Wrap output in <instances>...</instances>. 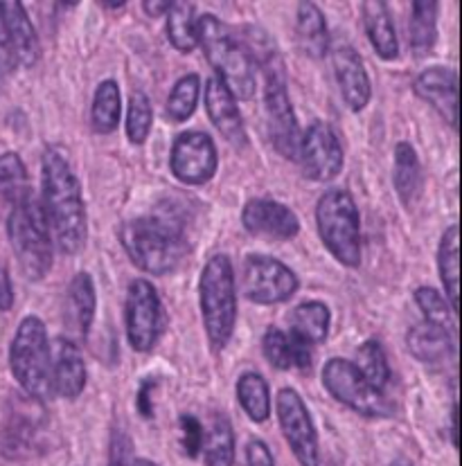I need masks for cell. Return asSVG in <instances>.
<instances>
[{
    "mask_svg": "<svg viewBox=\"0 0 462 466\" xmlns=\"http://www.w3.org/2000/svg\"><path fill=\"white\" fill-rule=\"evenodd\" d=\"M43 210L55 235L56 246L66 255L82 253L88 239V217L82 185L61 149L50 147L41 158Z\"/></svg>",
    "mask_w": 462,
    "mask_h": 466,
    "instance_id": "6da1fadb",
    "label": "cell"
},
{
    "mask_svg": "<svg viewBox=\"0 0 462 466\" xmlns=\"http://www.w3.org/2000/svg\"><path fill=\"white\" fill-rule=\"evenodd\" d=\"M120 244L128 259L149 275H168L180 266L190 253L185 221L176 208L138 217L120 228Z\"/></svg>",
    "mask_w": 462,
    "mask_h": 466,
    "instance_id": "7a4b0ae2",
    "label": "cell"
},
{
    "mask_svg": "<svg viewBox=\"0 0 462 466\" xmlns=\"http://www.w3.org/2000/svg\"><path fill=\"white\" fill-rule=\"evenodd\" d=\"M199 46L206 52V59L219 79L235 99H252L257 88L255 64L246 55L244 46L235 32L219 21L214 14L199 16Z\"/></svg>",
    "mask_w": 462,
    "mask_h": 466,
    "instance_id": "3957f363",
    "label": "cell"
},
{
    "mask_svg": "<svg viewBox=\"0 0 462 466\" xmlns=\"http://www.w3.org/2000/svg\"><path fill=\"white\" fill-rule=\"evenodd\" d=\"M199 307L208 342L214 351H221L231 342L237 322L235 270L226 255H214L203 266L199 278Z\"/></svg>",
    "mask_w": 462,
    "mask_h": 466,
    "instance_id": "277c9868",
    "label": "cell"
},
{
    "mask_svg": "<svg viewBox=\"0 0 462 466\" xmlns=\"http://www.w3.org/2000/svg\"><path fill=\"white\" fill-rule=\"evenodd\" d=\"M7 237L23 275L43 279L52 268V230L41 198L30 192L9 210Z\"/></svg>",
    "mask_w": 462,
    "mask_h": 466,
    "instance_id": "5b68a950",
    "label": "cell"
},
{
    "mask_svg": "<svg viewBox=\"0 0 462 466\" xmlns=\"http://www.w3.org/2000/svg\"><path fill=\"white\" fill-rule=\"evenodd\" d=\"M9 368L26 397L46 401L52 394V350L46 322L26 316L9 345Z\"/></svg>",
    "mask_w": 462,
    "mask_h": 466,
    "instance_id": "8992f818",
    "label": "cell"
},
{
    "mask_svg": "<svg viewBox=\"0 0 462 466\" xmlns=\"http://www.w3.org/2000/svg\"><path fill=\"white\" fill-rule=\"evenodd\" d=\"M316 226L323 244L345 268L361 266V218L347 189H330L316 206Z\"/></svg>",
    "mask_w": 462,
    "mask_h": 466,
    "instance_id": "52a82bcc",
    "label": "cell"
},
{
    "mask_svg": "<svg viewBox=\"0 0 462 466\" xmlns=\"http://www.w3.org/2000/svg\"><path fill=\"white\" fill-rule=\"evenodd\" d=\"M262 70H264V111L271 145L275 147L280 156L295 160L298 158L303 131H300L292 97H289L282 56L278 55L271 61H266Z\"/></svg>",
    "mask_w": 462,
    "mask_h": 466,
    "instance_id": "ba28073f",
    "label": "cell"
},
{
    "mask_svg": "<svg viewBox=\"0 0 462 466\" xmlns=\"http://www.w3.org/2000/svg\"><path fill=\"white\" fill-rule=\"evenodd\" d=\"M323 385L327 392L336 399L338 403L347 406L350 410L359 412L364 417H390L393 406L384 392L375 390L373 385L365 381L354 365L345 359H330L323 365Z\"/></svg>",
    "mask_w": 462,
    "mask_h": 466,
    "instance_id": "9c48e42d",
    "label": "cell"
},
{
    "mask_svg": "<svg viewBox=\"0 0 462 466\" xmlns=\"http://www.w3.org/2000/svg\"><path fill=\"white\" fill-rule=\"evenodd\" d=\"M127 340L133 351L147 354L156 347L165 329V311L159 291L149 279H133L125 299Z\"/></svg>",
    "mask_w": 462,
    "mask_h": 466,
    "instance_id": "30bf717a",
    "label": "cell"
},
{
    "mask_svg": "<svg viewBox=\"0 0 462 466\" xmlns=\"http://www.w3.org/2000/svg\"><path fill=\"white\" fill-rule=\"evenodd\" d=\"M300 282L284 261L271 255H249L244 259V282L241 293L252 304L271 307L292 299L298 293Z\"/></svg>",
    "mask_w": 462,
    "mask_h": 466,
    "instance_id": "8fae6325",
    "label": "cell"
},
{
    "mask_svg": "<svg viewBox=\"0 0 462 466\" xmlns=\"http://www.w3.org/2000/svg\"><path fill=\"white\" fill-rule=\"evenodd\" d=\"M275 410L282 435L300 466H321V446L304 399L293 388H282L275 397Z\"/></svg>",
    "mask_w": 462,
    "mask_h": 466,
    "instance_id": "7c38bea8",
    "label": "cell"
},
{
    "mask_svg": "<svg viewBox=\"0 0 462 466\" xmlns=\"http://www.w3.org/2000/svg\"><path fill=\"white\" fill-rule=\"evenodd\" d=\"M300 169L313 183H330L343 171V147L338 136L327 122H313L300 140L298 158Z\"/></svg>",
    "mask_w": 462,
    "mask_h": 466,
    "instance_id": "4fadbf2b",
    "label": "cell"
},
{
    "mask_svg": "<svg viewBox=\"0 0 462 466\" xmlns=\"http://www.w3.org/2000/svg\"><path fill=\"white\" fill-rule=\"evenodd\" d=\"M219 167V154L212 137L203 131H185L171 145L169 169L185 185H206Z\"/></svg>",
    "mask_w": 462,
    "mask_h": 466,
    "instance_id": "5bb4252c",
    "label": "cell"
},
{
    "mask_svg": "<svg viewBox=\"0 0 462 466\" xmlns=\"http://www.w3.org/2000/svg\"><path fill=\"white\" fill-rule=\"evenodd\" d=\"M46 428L41 401L26 397L7 412L0 437V451L7 460H27L41 451V432Z\"/></svg>",
    "mask_w": 462,
    "mask_h": 466,
    "instance_id": "9a60e30c",
    "label": "cell"
},
{
    "mask_svg": "<svg viewBox=\"0 0 462 466\" xmlns=\"http://www.w3.org/2000/svg\"><path fill=\"white\" fill-rule=\"evenodd\" d=\"M241 226L252 237L269 241H289L300 232L295 212L273 198H251L241 210Z\"/></svg>",
    "mask_w": 462,
    "mask_h": 466,
    "instance_id": "2e32d148",
    "label": "cell"
},
{
    "mask_svg": "<svg viewBox=\"0 0 462 466\" xmlns=\"http://www.w3.org/2000/svg\"><path fill=\"white\" fill-rule=\"evenodd\" d=\"M0 21H3L5 52L9 59L21 64L23 68H32L39 61L41 46L26 7L18 0L0 3Z\"/></svg>",
    "mask_w": 462,
    "mask_h": 466,
    "instance_id": "e0dca14e",
    "label": "cell"
},
{
    "mask_svg": "<svg viewBox=\"0 0 462 466\" xmlns=\"http://www.w3.org/2000/svg\"><path fill=\"white\" fill-rule=\"evenodd\" d=\"M416 95L451 128H458V75L456 70L445 68V66H433V68L422 70L413 82Z\"/></svg>",
    "mask_w": 462,
    "mask_h": 466,
    "instance_id": "ac0fdd59",
    "label": "cell"
},
{
    "mask_svg": "<svg viewBox=\"0 0 462 466\" xmlns=\"http://www.w3.org/2000/svg\"><path fill=\"white\" fill-rule=\"evenodd\" d=\"M332 66L347 108L354 113L364 111L373 97V84L359 52L350 46L336 47L332 55Z\"/></svg>",
    "mask_w": 462,
    "mask_h": 466,
    "instance_id": "d6986e66",
    "label": "cell"
},
{
    "mask_svg": "<svg viewBox=\"0 0 462 466\" xmlns=\"http://www.w3.org/2000/svg\"><path fill=\"white\" fill-rule=\"evenodd\" d=\"M206 111L210 122L226 137L231 145L246 147L249 136H246L244 120H241L240 106L231 90L226 88L217 77H210L206 84Z\"/></svg>",
    "mask_w": 462,
    "mask_h": 466,
    "instance_id": "ffe728a7",
    "label": "cell"
},
{
    "mask_svg": "<svg viewBox=\"0 0 462 466\" xmlns=\"http://www.w3.org/2000/svg\"><path fill=\"white\" fill-rule=\"evenodd\" d=\"M86 388V365L82 351L70 339H56L52 354V392L64 399H77Z\"/></svg>",
    "mask_w": 462,
    "mask_h": 466,
    "instance_id": "44dd1931",
    "label": "cell"
},
{
    "mask_svg": "<svg viewBox=\"0 0 462 466\" xmlns=\"http://www.w3.org/2000/svg\"><path fill=\"white\" fill-rule=\"evenodd\" d=\"M393 185L397 192L399 201L406 210H411L422 197L424 189V174L416 147L411 142H397L395 147L393 160Z\"/></svg>",
    "mask_w": 462,
    "mask_h": 466,
    "instance_id": "7402d4cb",
    "label": "cell"
},
{
    "mask_svg": "<svg viewBox=\"0 0 462 466\" xmlns=\"http://www.w3.org/2000/svg\"><path fill=\"white\" fill-rule=\"evenodd\" d=\"M406 345L411 354L416 356L420 363L437 365L445 363L447 359L454 356V340L447 327L433 325V322H417L411 327L406 336Z\"/></svg>",
    "mask_w": 462,
    "mask_h": 466,
    "instance_id": "603a6c76",
    "label": "cell"
},
{
    "mask_svg": "<svg viewBox=\"0 0 462 466\" xmlns=\"http://www.w3.org/2000/svg\"><path fill=\"white\" fill-rule=\"evenodd\" d=\"M364 23L368 39L373 43L379 59L395 61L399 55V39L395 32L393 12L384 0H368L364 3Z\"/></svg>",
    "mask_w": 462,
    "mask_h": 466,
    "instance_id": "cb8c5ba5",
    "label": "cell"
},
{
    "mask_svg": "<svg viewBox=\"0 0 462 466\" xmlns=\"http://www.w3.org/2000/svg\"><path fill=\"white\" fill-rule=\"evenodd\" d=\"M262 350L275 370H309L312 365V347L278 327H271L266 331Z\"/></svg>",
    "mask_w": 462,
    "mask_h": 466,
    "instance_id": "d4e9b609",
    "label": "cell"
},
{
    "mask_svg": "<svg viewBox=\"0 0 462 466\" xmlns=\"http://www.w3.org/2000/svg\"><path fill=\"white\" fill-rule=\"evenodd\" d=\"M332 325V311L325 302L318 299H307V302L298 304L292 313H289V334L303 340L304 345H321L325 342L330 334Z\"/></svg>",
    "mask_w": 462,
    "mask_h": 466,
    "instance_id": "484cf974",
    "label": "cell"
},
{
    "mask_svg": "<svg viewBox=\"0 0 462 466\" xmlns=\"http://www.w3.org/2000/svg\"><path fill=\"white\" fill-rule=\"evenodd\" d=\"M437 273L445 284L447 302L451 311H458V289H460V232L458 226H449L440 237L437 246Z\"/></svg>",
    "mask_w": 462,
    "mask_h": 466,
    "instance_id": "4316f807",
    "label": "cell"
},
{
    "mask_svg": "<svg viewBox=\"0 0 462 466\" xmlns=\"http://www.w3.org/2000/svg\"><path fill=\"white\" fill-rule=\"evenodd\" d=\"M295 32H298V41L303 46L304 55L312 56V59H323L327 55V50H330V32H327L325 16H323L318 5H298Z\"/></svg>",
    "mask_w": 462,
    "mask_h": 466,
    "instance_id": "83f0119b",
    "label": "cell"
},
{
    "mask_svg": "<svg viewBox=\"0 0 462 466\" xmlns=\"http://www.w3.org/2000/svg\"><path fill=\"white\" fill-rule=\"evenodd\" d=\"M68 311L70 322L77 327L79 334L88 336L95 320V311H98V291H95L93 278L88 273H84V270L70 279Z\"/></svg>",
    "mask_w": 462,
    "mask_h": 466,
    "instance_id": "f1b7e54d",
    "label": "cell"
},
{
    "mask_svg": "<svg viewBox=\"0 0 462 466\" xmlns=\"http://www.w3.org/2000/svg\"><path fill=\"white\" fill-rule=\"evenodd\" d=\"M122 116V93L120 86L113 79H104L102 84L95 88L93 106H90V125H93L95 133H108L116 131L120 127Z\"/></svg>",
    "mask_w": 462,
    "mask_h": 466,
    "instance_id": "f546056e",
    "label": "cell"
},
{
    "mask_svg": "<svg viewBox=\"0 0 462 466\" xmlns=\"http://www.w3.org/2000/svg\"><path fill=\"white\" fill-rule=\"evenodd\" d=\"M201 451L206 455V466H235V432L226 415L214 412L203 435Z\"/></svg>",
    "mask_w": 462,
    "mask_h": 466,
    "instance_id": "4dcf8cb0",
    "label": "cell"
},
{
    "mask_svg": "<svg viewBox=\"0 0 462 466\" xmlns=\"http://www.w3.org/2000/svg\"><path fill=\"white\" fill-rule=\"evenodd\" d=\"M437 12H440V5L433 3V0H416L411 5L408 36H411V47L416 52V56L431 55L433 46H436Z\"/></svg>",
    "mask_w": 462,
    "mask_h": 466,
    "instance_id": "1f68e13d",
    "label": "cell"
},
{
    "mask_svg": "<svg viewBox=\"0 0 462 466\" xmlns=\"http://www.w3.org/2000/svg\"><path fill=\"white\" fill-rule=\"evenodd\" d=\"M237 401L255 424H264L271 415L269 383L262 374L244 372L237 379Z\"/></svg>",
    "mask_w": 462,
    "mask_h": 466,
    "instance_id": "d6a6232c",
    "label": "cell"
},
{
    "mask_svg": "<svg viewBox=\"0 0 462 466\" xmlns=\"http://www.w3.org/2000/svg\"><path fill=\"white\" fill-rule=\"evenodd\" d=\"M168 36L171 46L183 55L199 46V18L192 3H171L168 12Z\"/></svg>",
    "mask_w": 462,
    "mask_h": 466,
    "instance_id": "836d02e7",
    "label": "cell"
},
{
    "mask_svg": "<svg viewBox=\"0 0 462 466\" xmlns=\"http://www.w3.org/2000/svg\"><path fill=\"white\" fill-rule=\"evenodd\" d=\"M356 372L365 379L375 390L384 392L390 383V365L388 356H385L384 347L377 339H368L361 342L359 350H356L354 363Z\"/></svg>",
    "mask_w": 462,
    "mask_h": 466,
    "instance_id": "e575fe53",
    "label": "cell"
},
{
    "mask_svg": "<svg viewBox=\"0 0 462 466\" xmlns=\"http://www.w3.org/2000/svg\"><path fill=\"white\" fill-rule=\"evenodd\" d=\"M30 189V178L21 156L12 151L0 156V206H9L12 210Z\"/></svg>",
    "mask_w": 462,
    "mask_h": 466,
    "instance_id": "d590c367",
    "label": "cell"
},
{
    "mask_svg": "<svg viewBox=\"0 0 462 466\" xmlns=\"http://www.w3.org/2000/svg\"><path fill=\"white\" fill-rule=\"evenodd\" d=\"M199 95H201V79L199 75L190 73L180 77L171 88L168 97V116L174 122H185L197 111Z\"/></svg>",
    "mask_w": 462,
    "mask_h": 466,
    "instance_id": "8d00e7d4",
    "label": "cell"
},
{
    "mask_svg": "<svg viewBox=\"0 0 462 466\" xmlns=\"http://www.w3.org/2000/svg\"><path fill=\"white\" fill-rule=\"evenodd\" d=\"M154 113H151V102L142 90H133L127 108V137L131 145H142L151 131Z\"/></svg>",
    "mask_w": 462,
    "mask_h": 466,
    "instance_id": "74e56055",
    "label": "cell"
},
{
    "mask_svg": "<svg viewBox=\"0 0 462 466\" xmlns=\"http://www.w3.org/2000/svg\"><path fill=\"white\" fill-rule=\"evenodd\" d=\"M416 302L417 309L422 311V316L426 318V322H433V325L447 327L451 322V311L449 302L442 296L437 289L433 287H420L416 291Z\"/></svg>",
    "mask_w": 462,
    "mask_h": 466,
    "instance_id": "f35d334b",
    "label": "cell"
},
{
    "mask_svg": "<svg viewBox=\"0 0 462 466\" xmlns=\"http://www.w3.org/2000/svg\"><path fill=\"white\" fill-rule=\"evenodd\" d=\"M203 435H206V428L201 426V421L192 415L180 417V444L188 458H197L203 449Z\"/></svg>",
    "mask_w": 462,
    "mask_h": 466,
    "instance_id": "ab89813d",
    "label": "cell"
},
{
    "mask_svg": "<svg viewBox=\"0 0 462 466\" xmlns=\"http://www.w3.org/2000/svg\"><path fill=\"white\" fill-rule=\"evenodd\" d=\"M133 449L131 440L122 431L113 432L111 441V460H108V466H133Z\"/></svg>",
    "mask_w": 462,
    "mask_h": 466,
    "instance_id": "60d3db41",
    "label": "cell"
},
{
    "mask_svg": "<svg viewBox=\"0 0 462 466\" xmlns=\"http://www.w3.org/2000/svg\"><path fill=\"white\" fill-rule=\"evenodd\" d=\"M154 390H156V381L154 379H145L138 388L136 394V408L145 420H151L154 417Z\"/></svg>",
    "mask_w": 462,
    "mask_h": 466,
    "instance_id": "b9f144b4",
    "label": "cell"
},
{
    "mask_svg": "<svg viewBox=\"0 0 462 466\" xmlns=\"http://www.w3.org/2000/svg\"><path fill=\"white\" fill-rule=\"evenodd\" d=\"M246 462L249 466H275L273 453L262 440H251L246 444Z\"/></svg>",
    "mask_w": 462,
    "mask_h": 466,
    "instance_id": "7bdbcfd3",
    "label": "cell"
},
{
    "mask_svg": "<svg viewBox=\"0 0 462 466\" xmlns=\"http://www.w3.org/2000/svg\"><path fill=\"white\" fill-rule=\"evenodd\" d=\"M14 307V287L7 266L0 261V311H9Z\"/></svg>",
    "mask_w": 462,
    "mask_h": 466,
    "instance_id": "ee69618b",
    "label": "cell"
},
{
    "mask_svg": "<svg viewBox=\"0 0 462 466\" xmlns=\"http://www.w3.org/2000/svg\"><path fill=\"white\" fill-rule=\"evenodd\" d=\"M142 7H145V12L149 14V16H160V14H168L171 3H154V0H147V3H142Z\"/></svg>",
    "mask_w": 462,
    "mask_h": 466,
    "instance_id": "f6af8a7d",
    "label": "cell"
},
{
    "mask_svg": "<svg viewBox=\"0 0 462 466\" xmlns=\"http://www.w3.org/2000/svg\"><path fill=\"white\" fill-rule=\"evenodd\" d=\"M451 444L454 449H458V406L456 403L451 408Z\"/></svg>",
    "mask_w": 462,
    "mask_h": 466,
    "instance_id": "bcb514c9",
    "label": "cell"
},
{
    "mask_svg": "<svg viewBox=\"0 0 462 466\" xmlns=\"http://www.w3.org/2000/svg\"><path fill=\"white\" fill-rule=\"evenodd\" d=\"M99 7H104V9H125L127 3H99Z\"/></svg>",
    "mask_w": 462,
    "mask_h": 466,
    "instance_id": "7dc6e473",
    "label": "cell"
},
{
    "mask_svg": "<svg viewBox=\"0 0 462 466\" xmlns=\"http://www.w3.org/2000/svg\"><path fill=\"white\" fill-rule=\"evenodd\" d=\"M133 466H159V464H154L151 460H145V458H136L133 460Z\"/></svg>",
    "mask_w": 462,
    "mask_h": 466,
    "instance_id": "c3c4849f",
    "label": "cell"
},
{
    "mask_svg": "<svg viewBox=\"0 0 462 466\" xmlns=\"http://www.w3.org/2000/svg\"><path fill=\"white\" fill-rule=\"evenodd\" d=\"M390 466H413V462H411V460H406V458H397L395 462H390Z\"/></svg>",
    "mask_w": 462,
    "mask_h": 466,
    "instance_id": "681fc988",
    "label": "cell"
},
{
    "mask_svg": "<svg viewBox=\"0 0 462 466\" xmlns=\"http://www.w3.org/2000/svg\"><path fill=\"white\" fill-rule=\"evenodd\" d=\"M0 50L5 52V35H3V21H0Z\"/></svg>",
    "mask_w": 462,
    "mask_h": 466,
    "instance_id": "f907efd6",
    "label": "cell"
}]
</instances>
